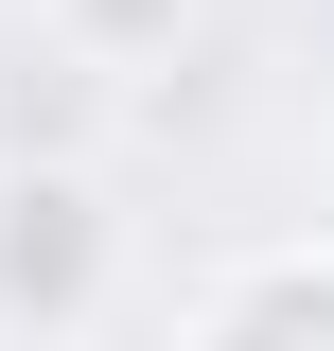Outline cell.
I'll return each mask as SVG.
<instances>
[{
  "mask_svg": "<svg viewBox=\"0 0 334 351\" xmlns=\"http://www.w3.org/2000/svg\"><path fill=\"white\" fill-rule=\"evenodd\" d=\"M194 334H334V246H282V263H229L194 299Z\"/></svg>",
  "mask_w": 334,
  "mask_h": 351,
  "instance_id": "obj_2",
  "label": "cell"
},
{
  "mask_svg": "<svg viewBox=\"0 0 334 351\" xmlns=\"http://www.w3.org/2000/svg\"><path fill=\"white\" fill-rule=\"evenodd\" d=\"M88 299H106V193H88L71 158H18L0 176V316L71 334Z\"/></svg>",
  "mask_w": 334,
  "mask_h": 351,
  "instance_id": "obj_1",
  "label": "cell"
},
{
  "mask_svg": "<svg viewBox=\"0 0 334 351\" xmlns=\"http://www.w3.org/2000/svg\"><path fill=\"white\" fill-rule=\"evenodd\" d=\"M71 36H88V53H159V36H176V0H71Z\"/></svg>",
  "mask_w": 334,
  "mask_h": 351,
  "instance_id": "obj_3",
  "label": "cell"
}]
</instances>
